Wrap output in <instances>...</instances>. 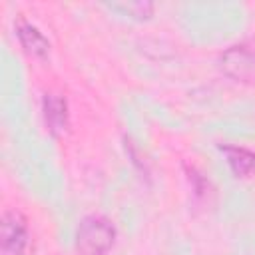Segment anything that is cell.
I'll return each mask as SVG.
<instances>
[{
  "label": "cell",
  "mask_w": 255,
  "mask_h": 255,
  "mask_svg": "<svg viewBox=\"0 0 255 255\" xmlns=\"http://www.w3.org/2000/svg\"><path fill=\"white\" fill-rule=\"evenodd\" d=\"M227 159V165L231 167V171L237 177H247L249 173L255 171V153L245 149V147H237V145H221L219 147Z\"/></svg>",
  "instance_id": "cell-6"
},
{
  "label": "cell",
  "mask_w": 255,
  "mask_h": 255,
  "mask_svg": "<svg viewBox=\"0 0 255 255\" xmlns=\"http://www.w3.org/2000/svg\"><path fill=\"white\" fill-rule=\"evenodd\" d=\"M0 229H2L0 233L2 253L4 255H26L30 247V231H28L26 217L16 209H8L2 215Z\"/></svg>",
  "instance_id": "cell-3"
},
{
  "label": "cell",
  "mask_w": 255,
  "mask_h": 255,
  "mask_svg": "<svg viewBox=\"0 0 255 255\" xmlns=\"http://www.w3.org/2000/svg\"><path fill=\"white\" fill-rule=\"evenodd\" d=\"M219 66L229 78L243 84H255V40H245L227 48L219 58Z\"/></svg>",
  "instance_id": "cell-2"
},
{
  "label": "cell",
  "mask_w": 255,
  "mask_h": 255,
  "mask_svg": "<svg viewBox=\"0 0 255 255\" xmlns=\"http://www.w3.org/2000/svg\"><path fill=\"white\" fill-rule=\"evenodd\" d=\"M108 10L118 12L120 16H128L131 20H147L153 14V4L145 0H118V2H106Z\"/></svg>",
  "instance_id": "cell-7"
},
{
  "label": "cell",
  "mask_w": 255,
  "mask_h": 255,
  "mask_svg": "<svg viewBox=\"0 0 255 255\" xmlns=\"http://www.w3.org/2000/svg\"><path fill=\"white\" fill-rule=\"evenodd\" d=\"M16 36H18L22 48H24L28 54L40 56V58L48 56V52H50V42H48V38H46L32 22H28L26 18H18V22H16Z\"/></svg>",
  "instance_id": "cell-4"
},
{
  "label": "cell",
  "mask_w": 255,
  "mask_h": 255,
  "mask_svg": "<svg viewBox=\"0 0 255 255\" xmlns=\"http://www.w3.org/2000/svg\"><path fill=\"white\" fill-rule=\"evenodd\" d=\"M116 241V227L104 215H86L76 231L78 255H106Z\"/></svg>",
  "instance_id": "cell-1"
},
{
  "label": "cell",
  "mask_w": 255,
  "mask_h": 255,
  "mask_svg": "<svg viewBox=\"0 0 255 255\" xmlns=\"http://www.w3.org/2000/svg\"><path fill=\"white\" fill-rule=\"evenodd\" d=\"M42 112L48 129L58 135L68 128V104L58 94H46L42 100Z\"/></svg>",
  "instance_id": "cell-5"
}]
</instances>
